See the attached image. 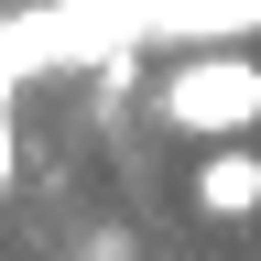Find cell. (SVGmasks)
<instances>
[{
  "mask_svg": "<svg viewBox=\"0 0 261 261\" xmlns=\"http://www.w3.org/2000/svg\"><path fill=\"white\" fill-rule=\"evenodd\" d=\"M163 120L196 130V142H250V120H261V65H250V55H185L174 76H163Z\"/></svg>",
  "mask_w": 261,
  "mask_h": 261,
  "instance_id": "obj_1",
  "label": "cell"
},
{
  "mask_svg": "<svg viewBox=\"0 0 261 261\" xmlns=\"http://www.w3.org/2000/svg\"><path fill=\"white\" fill-rule=\"evenodd\" d=\"M196 207L207 218H261V152L250 142H218L207 163H196Z\"/></svg>",
  "mask_w": 261,
  "mask_h": 261,
  "instance_id": "obj_2",
  "label": "cell"
},
{
  "mask_svg": "<svg viewBox=\"0 0 261 261\" xmlns=\"http://www.w3.org/2000/svg\"><path fill=\"white\" fill-rule=\"evenodd\" d=\"M11 174H22V130H11V87H0V207H11Z\"/></svg>",
  "mask_w": 261,
  "mask_h": 261,
  "instance_id": "obj_3",
  "label": "cell"
}]
</instances>
